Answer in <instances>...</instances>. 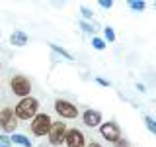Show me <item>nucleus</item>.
Here are the masks:
<instances>
[{
  "label": "nucleus",
  "mask_w": 156,
  "mask_h": 147,
  "mask_svg": "<svg viewBox=\"0 0 156 147\" xmlns=\"http://www.w3.org/2000/svg\"><path fill=\"white\" fill-rule=\"evenodd\" d=\"M0 147H10V137L0 135Z\"/></svg>",
  "instance_id": "17"
},
{
  "label": "nucleus",
  "mask_w": 156,
  "mask_h": 147,
  "mask_svg": "<svg viewBox=\"0 0 156 147\" xmlns=\"http://www.w3.org/2000/svg\"><path fill=\"white\" fill-rule=\"evenodd\" d=\"M51 49H53V51H57V53H58V55H62V57H65V59H68V61H72V59H74V57H72V55H70V53H68V51H66V49H62V47H58V45H57V43H51Z\"/></svg>",
  "instance_id": "12"
},
{
  "label": "nucleus",
  "mask_w": 156,
  "mask_h": 147,
  "mask_svg": "<svg viewBox=\"0 0 156 147\" xmlns=\"http://www.w3.org/2000/svg\"><path fill=\"white\" fill-rule=\"evenodd\" d=\"M66 137V126L65 122H53L51 124V130H49V141H51V145H62V141H65Z\"/></svg>",
  "instance_id": "3"
},
{
  "label": "nucleus",
  "mask_w": 156,
  "mask_h": 147,
  "mask_svg": "<svg viewBox=\"0 0 156 147\" xmlns=\"http://www.w3.org/2000/svg\"><path fill=\"white\" fill-rule=\"evenodd\" d=\"M51 118H49L47 114H37L35 118H33L31 122V131L35 135H47L49 130H51Z\"/></svg>",
  "instance_id": "4"
},
{
  "label": "nucleus",
  "mask_w": 156,
  "mask_h": 147,
  "mask_svg": "<svg viewBox=\"0 0 156 147\" xmlns=\"http://www.w3.org/2000/svg\"><path fill=\"white\" fill-rule=\"evenodd\" d=\"M100 134H101V137H105L107 141H113V143L117 139H121V130L115 122H105V124H101Z\"/></svg>",
  "instance_id": "6"
},
{
  "label": "nucleus",
  "mask_w": 156,
  "mask_h": 147,
  "mask_svg": "<svg viewBox=\"0 0 156 147\" xmlns=\"http://www.w3.org/2000/svg\"><path fill=\"white\" fill-rule=\"evenodd\" d=\"M55 110H57V114L61 118H76L78 116V108L72 104V102L61 100V98L55 102Z\"/></svg>",
  "instance_id": "7"
},
{
  "label": "nucleus",
  "mask_w": 156,
  "mask_h": 147,
  "mask_svg": "<svg viewBox=\"0 0 156 147\" xmlns=\"http://www.w3.org/2000/svg\"><path fill=\"white\" fill-rule=\"evenodd\" d=\"M100 6L101 8H111V6H113V2H111V0H100Z\"/></svg>",
  "instance_id": "21"
},
{
  "label": "nucleus",
  "mask_w": 156,
  "mask_h": 147,
  "mask_svg": "<svg viewBox=\"0 0 156 147\" xmlns=\"http://www.w3.org/2000/svg\"><path fill=\"white\" fill-rule=\"evenodd\" d=\"M37 108H39V100L37 98H31V96H26L18 102L16 106V116L22 118V120H29V118H35L37 116Z\"/></svg>",
  "instance_id": "1"
},
{
  "label": "nucleus",
  "mask_w": 156,
  "mask_h": 147,
  "mask_svg": "<svg viewBox=\"0 0 156 147\" xmlns=\"http://www.w3.org/2000/svg\"><path fill=\"white\" fill-rule=\"evenodd\" d=\"M80 28L84 29V32H88V33H92V32H94V29H96V28H92V26H90V24H88V22H82V24H80Z\"/></svg>",
  "instance_id": "18"
},
{
  "label": "nucleus",
  "mask_w": 156,
  "mask_h": 147,
  "mask_svg": "<svg viewBox=\"0 0 156 147\" xmlns=\"http://www.w3.org/2000/svg\"><path fill=\"white\" fill-rule=\"evenodd\" d=\"M88 147H101V145H100V143H90Z\"/></svg>",
  "instance_id": "23"
},
{
  "label": "nucleus",
  "mask_w": 156,
  "mask_h": 147,
  "mask_svg": "<svg viewBox=\"0 0 156 147\" xmlns=\"http://www.w3.org/2000/svg\"><path fill=\"white\" fill-rule=\"evenodd\" d=\"M105 37H107V41H115V33H113V29L111 28H105Z\"/></svg>",
  "instance_id": "16"
},
{
  "label": "nucleus",
  "mask_w": 156,
  "mask_h": 147,
  "mask_svg": "<svg viewBox=\"0 0 156 147\" xmlns=\"http://www.w3.org/2000/svg\"><path fill=\"white\" fill-rule=\"evenodd\" d=\"M10 88H12V92L16 96L26 98V96H29V92H31V82H29L23 75H16V77H12V81H10Z\"/></svg>",
  "instance_id": "2"
},
{
  "label": "nucleus",
  "mask_w": 156,
  "mask_h": 147,
  "mask_svg": "<svg viewBox=\"0 0 156 147\" xmlns=\"http://www.w3.org/2000/svg\"><path fill=\"white\" fill-rule=\"evenodd\" d=\"M115 147H129V143H127V139H123V137H121V139L115 141Z\"/></svg>",
  "instance_id": "20"
},
{
  "label": "nucleus",
  "mask_w": 156,
  "mask_h": 147,
  "mask_svg": "<svg viewBox=\"0 0 156 147\" xmlns=\"http://www.w3.org/2000/svg\"><path fill=\"white\" fill-rule=\"evenodd\" d=\"M129 6L136 10V12H140V10H144V2L143 0H133V2H129Z\"/></svg>",
  "instance_id": "14"
},
{
  "label": "nucleus",
  "mask_w": 156,
  "mask_h": 147,
  "mask_svg": "<svg viewBox=\"0 0 156 147\" xmlns=\"http://www.w3.org/2000/svg\"><path fill=\"white\" fill-rule=\"evenodd\" d=\"M65 141H66V145H68V147H86L84 134H82L80 130H76V127H72V130H68V131H66Z\"/></svg>",
  "instance_id": "8"
},
{
  "label": "nucleus",
  "mask_w": 156,
  "mask_h": 147,
  "mask_svg": "<svg viewBox=\"0 0 156 147\" xmlns=\"http://www.w3.org/2000/svg\"><path fill=\"white\" fill-rule=\"evenodd\" d=\"M82 122H84L88 127H96V126H100V122H101V114L98 110H86L84 114H82Z\"/></svg>",
  "instance_id": "9"
},
{
  "label": "nucleus",
  "mask_w": 156,
  "mask_h": 147,
  "mask_svg": "<svg viewBox=\"0 0 156 147\" xmlns=\"http://www.w3.org/2000/svg\"><path fill=\"white\" fill-rule=\"evenodd\" d=\"M98 82H100L101 86H109V82H107V81H104V78H98Z\"/></svg>",
  "instance_id": "22"
},
{
  "label": "nucleus",
  "mask_w": 156,
  "mask_h": 147,
  "mask_svg": "<svg viewBox=\"0 0 156 147\" xmlns=\"http://www.w3.org/2000/svg\"><path fill=\"white\" fill-rule=\"evenodd\" d=\"M154 6H156V4H154Z\"/></svg>",
  "instance_id": "24"
},
{
  "label": "nucleus",
  "mask_w": 156,
  "mask_h": 147,
  "mask_svg": "<svg viewBox=\"0 0 156 147\" xmlns=\"http://www.w3.org/2000/svg\"><path fill=\"white\" fill-rule=\"evenodd\" d=\"M10 43H12V45H18V47H23L27 43V36L23 32H14L12 36H10Z\"/></svg>",
  "instance_id": "10"
},
{
  "label": "nucleus",
  "mask_w": 156,
  "mask_h": 147,
  "mask_svg": "<svg viewBox=\"0 0 156 147\" xmlns=\"http://www.w3.org/2000/svg\"><path fill=\"white\" fill-rule=\"evenodd\" d=\"M144 124H146V127H148L150 134L156 135V120H152L150 116H144Z\"/></svg>",
  "instance_id": "13"
},
{
  "label": "nucleus",
  "mask_w": 156,
  "mask_h": 147,
  "mask_svg": "<svg viewBox=\"0 0 156 147\" xmlns=\"http://www.w3.org/2000/svg\"><path fill=\"white\" fill-rule=\"evenodd\" d=\"M16 126H18L16 112H14L12 108H4V110L0 112V127H2L4 131H14Z\"/></svg>",
  "instance_id": "5"
},
{
  "label": "nucleus",
  "mask_w": 156,
  "mask_h": 147,
  "mask_svg": "<svg viewBox=\"0 0 156 147\" xmlns=\"http://www.w3.org/2000/svg\"><path fill=\"white\" fill-rule=\"evenodd\" d=\"M92 45H94V47L98 49V51H101V49H105V41H104V39H100V37H94Z\"/></svg>",
  "instance_id": "15"
},
{
  "label": "nucleus",
  "mask_w": 156,
  "mask_h": 147,
  "mask_svg": "<svg viewBox=\"0 0 156 147\" xmlns=\"http://www.w3.org/2000/svg\"><path fill=\"white\" fill-rule=\"evenodd\" d=\"M80 12H82V16H84V18H92V16H94V12H92L90 8H82Z\"/></svg>",
  "instance_id": "19"
},
{
  "label": "nucleus",
  "mask_w": 156,
  "mask_h": 147,
  "mask_svg": "<svg viewBox=\"0 0 156 147\" xmlns=\"http://www.w3.org/2000/svg\"><path fill=\"white\" fill-rule=\"evenodd\" d=\"M10 141H14V143H18V145H23V147H31V139H27V137L22 135V134H14L10 137Z\"/></svg>",
  "instance_id": "11"
}]
</instances>
